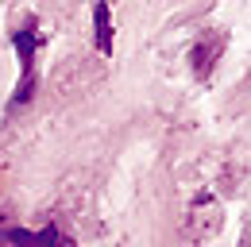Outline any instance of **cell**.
<instances>
[{
	"instance_id": "obj_3",
	"label": "cell",
	"mask_w": 251,
	"mask_h": 247,
	"mask_svg": "<svg viewBox=\"0 0 251 247\" xmlns=\"http://www.w3.org/2000/svg\"><path fill=\"white\" fill-rule=\"evenodd\" d=\"M186 220H201V228H193V224H182L186 240H193V244H201V240L217 236V232H220V224H224L220 209L213 205V201H209V197H197V209H193V216H186Z\"/></svg>"
},
{
	"instance_id": "obj_4",
	"label": "cell",
	"mask_w": 251,
	"mask_h": 247,
	"mask_svg": "<svg viewBox=\"0 0 251 247\" xmlns=\"http://www.w3.org/2000/svg\"><path fill=\"white\" fill-rule=\"evenodd\" d=\"M220 50H224V35H201V43L193 47V54H189V58H193V74H197L201 81L213 74Z\"/></svg>"
},
{
	"instance_id": "obj_2",
	"label": "cell",
	"mask_w": 251,
	"mask_h": 247,
	"mask_svg": "<svg viewBox=\"0 0 251 247\" xmlns=\"http://www.w3.org/2000/svg\"><path fill=\"white\" fill-rule=\"evenodd\" d=\"M4 244L8 247H74V240L58 232L54 224H47L43 232H27V228H8L4 232Z\"/></svg>"
},
{
	"instance_id": "obj_5",
	"label": "cell",
	"mask_w": 251,
	"mask_h": 247,
	"mask_svg": "<svg viewBox=\"0 0 251 247\" xmlns=\"http://www.w3.org/2000/svg\"><path fill=\"white\" fill-rule=\"evenodd\" d=\"M93 31H97V50L112 54V16H108V0L93 4Z\"/></svg>"
},
{
	"instance_id": "obj_6",
	"label": "cell",
	"mask_w": 251,
	"mask_h": 247,
	"mask_svg": "<svg viewBox=\"0 0 251 247\" xmlns=\"http://www.w3.org/2000/svg\"><path fill=\"white\" fill-rule=\"evenodd\" d=\"M240 247H248V232H244V240H240Z\"/></svg>"
},
{
	"instance_id": "obj_1",
	"label": "cell",
	"mask_w": 251,
	"mask_h": 247,
	"mask_svg": "<svg viewBox=\"0 0 251 247\" xmlns=\"http://www.w3.org/2000/svg\"><path fill=\"white\" fill-rule=\"evenodd\" d=\"M16 54H20V85H16V97H12V104L20 108V104H27L35 93V50H39V31H35V24H27V27L16 31Z\"/></svg>"
}]
</instances>
